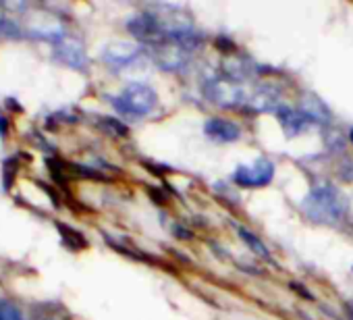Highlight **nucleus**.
Masks as SVG:
<instances>
[{"label": "nucleus", "instance_id": "nucleus-5", "mask_svg": "<svg viewBox=\"0 0 353 320\" xmlns=\"http://www.w3.org/2000/svg\"><path fill=\"white\" fill-rule=\"evenodd\" d=\"M274 179V163L268 158H258L250 165H239L233 171V181L239 188H264Z\"/></svg>", "mask_w": 353, "mask_h": 320}, {"label": "nucleus", "instance_id": "nucleus-11", "mask_svg": "<svg viewBox=\"0 0 353 320\" xmlns=\"http://www.w3.org/2000/svg\"><path fill=\"white\" fill-rule=\"evenodd\" d=\"M299 112L310 121V123H318V125H328L332 114L330 108L314 94H305L299 100Z\"/></svg>", "mask_w": 353, "mask_h": 320}, {"label": "nucleus", "instance_id": "nucleus-18", "mask_svg": "<svg viewBox=\"0 0 353 320\" xmlns=\"http://www.w3.org/2000/svg\"><path fill=\"white\" fill-rule=\"evenodd\" d=\"M34 320H54V318H52V316H44V314H42V316H36Z\"/></svg>", "mask_w": 353, "mask_h": 320}, {"label": "nucleus", "instance_id": "nucleus-19", "mask_svg": "<svg viewBox=\"0 0 353 320\" xmlns=\"http://www.w3.org/2000/svg\"><path fill=\"white\" fill-rule=\"evenodd\" d=\"M349 139H351V143H353V129L349 131Z\"/></svg>", "mask_w": 353, "mask_h": 320}, {"label": "nucleus", "instance_id": "nucleus-9", "mask_svg": "<svg viewBox=\"0 0 353 320\" xmlns=\"http://www.w3.org/2000/svg\"><path fill=\"white\" fill-rule=\"evenodd\" d=\"M127 30L139 42H145V44H152V46L162 42V34H160V28L156 23L154 13H141V15L131 17L127 21Z\"/></svg>", "mask_w": 353, "mask_h": 320}, {"label": "nucleus", "instance_id": "nucleus-3", "mask_svg": "<svg viewBox=\"0 0 353 320\" xmlns=\"http://www.w3.org/2000/svg\"><path fill=\"white\" fill-rule=\"evenodd\" d=\"M112 106L121 112V114H129V117H145L150 114L156 104H158V94L152 86L141 83V81H133L129 83L119 96L110 98Z\"/></svg>", "mask_w": 353, "mask_h": 320}, {"label": "nucleus", "instance_id": "nucleus-12", "mask_svg": "<svg viewBox=\"0 0 353 320\" xmlns=\"http://www.w3.org/2000/svg\"><path fill=\"white\" fill-rule=\"evenodd\" d=\"M276 121H279V125H281V129L285 131L287 137L299 135L310 125V121L299 112V108H291V106H281L276 110Z\"/></svg>", "mask_w": 353, "mask_h": 320}, {"label": "nucleus", "instance_id": "nucleus-4", "mask_svg": "<svg viewBox=\"0 0 353 320\" xmlns=\"http://www.w3.org/2000/svg\"><path fill=\"white\" fill-rule=\"evenodd\" d=\"M204 94L212 104H216L221 108H239L241 104L248 102L243 86L229 77H216V79L208 81L204 88Z\"/></svg>", "mask_w": 353, "mask_h": 320}, {"label": "nucleus", "instance_id": "nucleus-14", "mask_svg": "<svg viewBox=\"0 0 353 320\" xmlns=\"http://www.w3.org/2000/svg\"><path fill=\"white\" fill-rule=\"evenodd\" d=\"M237 231H239V237H241V241L256 254V256H260L262 260H270V252H268V248H266V243L260 239V237H256L252 231H248V229H243V227H237Z\"/></svg>", "mask_w": 353, "mask_h": 320}, {"label": "nucleus", "instance_id": "nucleus-10", "mask_svg": "<svg viewBox=\"0 0 353 320\" xmlns=\"http://www.w3.org/2000/svg\"><path fill=\"white\" fill-rule=\"evenodd\" d=\"M204 133L208 139L216 141V143H231V141H237L241 137V127L233 121H227V119H208L206 125H204Z\"/></svg>", "mask_w": 353, "mask_h": 320}, {"label": "nucleus", "instance_id": "nucleus-13", "mask_svg": "<svg viewBox=\"0 0 353 320\" xmlns=\"http://www.w3.org/2000/svg\"><path fill=\"white\" fill-rule=\"evenodd\" d=\"M223 69H225V77L233 79V81H243V79H250L254 75V65L248 61V59H239V57H231V59H225L223 63Z\"/></svg>", "mask_w": 353, "mask_h": 320}, {"label": "nucleus", "instance_id": "nucleus-1", "mask_svg": "<svg viewBox=\"0 0 353 320\" xmlns=\"http://www.w3.org/2000/svg\"><path fill=\"white\" fill-rule=\"evenodd\" d=\"M303 212L320 225H336L347 217V198L330 183H316L301 202Z\"/></svg>", "mask_w": 353, "mask_h": 320}, {"label": "nucleus", "instance_id": "nucleus-15", "mask_svg": "<svg viewBox=\"0 0 353 320\" xmlns=\"http://www.w3.org/2000/svg\"><path fill=\"white\" fill-rule=\"evenodd\" d=\"M59 231H61L63 243H65L69 250H81V248L88 246L85 237H83L79 231H75V229H71V227H67V225H59Z\"/></svg>", "mask_w": 353, "mask_h": 320}, {"label": "nucleus", "instance_id": "nucleus-2", "mask_svg": "<svg viewBox=\"0 0 353 320\" xmlns=\"http://www.w3.org/2000/svg\"><path fill=\"white\" fill-rule=\"evenodd\" d=\"M200 44H202V38L198 34H192L181 40H162L152 46V59L162 71L174 73L190 65Z\"/></svg>", "mask_w": 353, "mask_h": 320}, {"label": "nucleus", "instance_id": "nucleus-8", "mask_svg": "<svg viewBox=\"0 0 353 320\" xmlns=\"http://www.w3.org/2000/svg\"><path fill=\"white\" fill-rule=\"evenodd\" d=\"M248 110L252 112H274L283 106V96L279 92V88L274 86H258L250 96H248V102H245Z\"/></svg>", "mask_w": 353, "mask_h": 320}, {"label": "nucleus", "instance_id": "nucleus-16", "mask_svg": "<svg viewBox=\"0 0 353 320\" xmlns=\"http://www.w3.org/2000/svg\"><path fill=\"white\" fill-rule=\"evenodd\" d=\"M98 127H100L104 133L114 135V137H123V135H127V127H125L119 119H114V117H102V119L98 121Z\"/></svg>", "mask_w": 353, "mask_h": 320}, {"label": "nucleus", "instance_id": "nucleus-7", "mask_svg": "<svg viewBox=\"0 0 353 320\" xmlns=\"http://www.w3.org/2000/svg\"><path fill=\"white\" fill-rule=\"evenodd\" d=\"M139 57H141V48L133 42H123V40L110 42L102 50V61L117 69L133 65Z\"/></svg>", "mask_w": 353, "mask_h": 320}, {"label": "nucleus", "instance_id": "nucleus-6", "mask_svg": "<svg viewBox=\"0 0 353 320\" xmlns=\"http://www.w3.org/2000/svg\"><path fill=\"white\" fill-rule=\"evenodd\" d=\"M54 59L71 69H79L83 71L88 67V54H85V46L81 40L73 38V36H65L61 42L54 44Z\"/></svg>", "mask_w": 353, "mask_h": 320}, {"label": "nucleus", "instance_id": "nucleus-17", "mask_svg": "<svg viewBox=\"0 0 353 320\" xmlns=\"http://www.w3.org/2000/svg\"><path fill=\"white\" fill-rule=\"evenodd\" d=\"M0 320H26L23 312L11 299H0Z\"/></svg>", "mask_w": 353, "mask_h": 320}]
</instances>
